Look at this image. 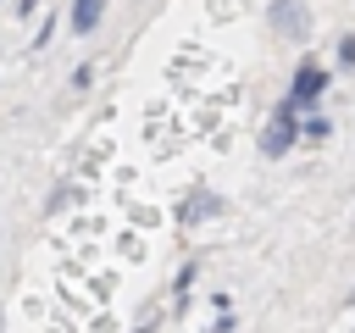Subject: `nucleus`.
Instances as JSON below:
<instances>
[{
    "label": "nucleus",
    "instance_id": "obj_2",
    "mask_svg": "<svg viewBox=\"0 0 355 333\" xmlns=\"http://www.w3.org/2000/svg\"><path fill=\"white\" fill-rule=\"evenodd\" d=\"M211 211H216V200H189V211H183V216L194 222V216H211Z\"/></svg>",
    "mask_w": 355,
    "mask_h": 333
},
{
    "label": "nucleus",
    "instance_id": "obj_3",
    "mask_svg": "<svg viewBox=\"0 0 355 333\" xmlns=\"http://www.w3.org/2000/svg\"><path fill=\"white\" fill-rule=\"evenodd\" d=\"M39 11V0H17V17H33Z\"/></svg>",
    "mask_w": 355,
    "mask_h": 333
},
{
    "label": "nucleus",
    "instance_id": "obj_1",
    "mask_svg": "<svg viewBox=\"0 0 355 333\" xmlns=\"http://www.w3.org/2000/svg\"><path fill=\"white\" fill-rule=\"evenodd\" d=\"M100 11H105V0H72V33H94L100 28Z\"/></svg>",
    "mask_w": 355,
    "mask_h": 333
}]
</instances>
